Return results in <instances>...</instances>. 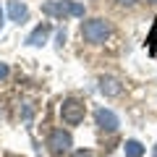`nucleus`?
<instances>
[{
  "instance_id": "nucleus-12",
  "label": "nucleus",
  "mask_w": 157,
  "mask_h": 157,
  "mask_svg": "<svg viewBox=\"0 0 157 157\" xmlns=\"http://www.w3.org/2000/svg\"><path fill=\"white\" fill-rule=\"evenodd\" d=\"M149 39H152V45H157V24H155V29H152V37Z\"/></svg>"
},
{
  "instance_id": "nucleus-5",
  "label": "nucleus",
  "mask_w": 157,
  "mask_h": 157,
  "mask_svg": "<svg viewBox=\"0 0 157 157\" xmlns=\"http://www.w3.org/2000/svg\"><path fill=\"white\" fill-rule=\"evenodd\" d=\"M97 118V126H100L102 131H107V134H113V131H118V126H121V121H118V115L113 110H107V107H100V110L94 113Z\"/></svg>"
},
{
  "instance_id": "nucleus-11",
  "label": "nucleus",
  "mask_w": 157,
  "mask_h": 157,
  "mask_svg": "<svg viewBox=\"0 0 157 157\" xmlns=\"http://www.w3.org/2000/svg\"><path fill=\"white\" fill-rule=\"evenodd\" d=\"M8 76V66H6V63H0V78H6Z\"/></svg>"
},
{
  "instance_id": "nucleus-8",
  "label": "nucleus",
  "mask_w": 157,
  "mask_h": 157,
  "mask_svg": "<svg viewBox=\"0 0 157 157\" xmlns=\"http://www.w3.org/2000/svg\"><path fill=\"white\" fill-rule=\"evenodd\" d=\"M100 92L107 94V97H118V94H121V81L113 78V76H102L100 78Z\"/></svg>"
},
{
  "instance_id": "nucleus-15",
  "label": "nucleus",
  "mask_w": 157,
  "mask_h": 157,
  "mask_svg": "<svg viewBox=\"0 0 157 157\" xmlns=\"http://www.w3.org/2000/svg\"><path fill=\"white\" fill-rule=\"evenodd\" d=\"M152 3H157V0H152Z\"/></svg>"
},
{
  "instance_id": "nucleus-3",
  "label": "nucleus",
  "mask_w": 157,
  "mask_h": 157,
  "mask_svg": "<svg viewBox=\"0 0 157 157\" xmlns=\"http://www.w3.org/2000/svg\"><path fill=\"white\" fill-rule=\"evenodd\" d=\"M60 115H63V121H66L68 126H78L84 121V115H86V105L81 100H76V97H68L60 105Z\"/></svg>"
},
{
  "instance_id": "nucleus-6",
  "label": "nucleus",
  "mask_w": 157,
  "mask_h": 157,
  "mask_svg": "<svg viewBox=\"0 0 157 157\" xmlns=\"http://www.w3.org/2000/svg\"><path fill=\"white\" fill-rule=\"evenodd\" d=\"M50 32H52L50 24H39V26L26 37V45H32V47H42V45L47 42V37H50Z\"/></svg>"
},
{
  "instance_id": "nucleus-13",
  "label": "nucleus",
  "mask_w": 157,
  "mask_h": 157,
  "mask_svg": "<svg viewBox=\"0 0 157 157\" xmlns=\"http://www.w3.org/2000/svg\"><path fill=\"white\" fill-rule=\"evenodd\" d=\"M118 3H121V6H134L136 0H118Z\"/></svg>"
},
{
  "instance_id": "nucleus-14",
  "label": "nucleus",
  "mask_w": 157,
  "mask_h": 157,
  "mask_svg": "<svg viewBox=\"0 0 157 157\" xmlns=\"http://www.w3.org/2000/svg\"><path fill=\"white\" fill-rule=\"evenodd\" d=\"M155 157H157V149H155Z\"/></svg>"
},
{
  "instance_id": "nucleus-9",
  "label": "nucleus",
  "mask_w": 157,
  "mask_h": 157,
  "mask_svg": "<svg viewBox=\"0 0 157 157\" xmlns=\"http://www.w3.org/2000/svg\"><path fill=\"white\" fill-rule=\"evenodd\" d=\"M123 149H126V157H141L144 155V147H141V141H136V139H128L123 144Z\"/></svg>"
},
{
  "instance_id": "nucleus-7",
  "label": "nucleus",
  "mask_w": 157,
  "mask_h": 157,
  "mask_svg": "<svg viewBox=\"0 0 157 157\" xmlns=\"http://www.w3.org/2000/svg\"><path fill=\"white\" fill-rule=\"evenodd\" d=\"M8 16H11V21L24 24L29 18V8L24 6L21 0H8Z\"/></svg>"
},
{
  "instance_id": "nucleus-10",
  "label": "nucleus",
  "mask_w": 157,
  "mask_h": 157,
  "mask_svg": "<svg viewBox=\"0 0 157 157\" xmlns=\"http://www.w3.org/2000/svg\"><path fill=\"white\" fill-rule=\"evenodd\" d=\"M71 157H94V155H92L89 149H76V152H73Z\"/></svg>"
},
{
  "instance_id": "nucleus-2",
  "label": "nucleus",
  "mask_w": 157,
  "mask_h": 157,
  "mask_svg": "<svg viewBox=\"0 0 157 157\" xmlns=\"http://www.w3.org/2000/svg\"><path fill=\"white\" fill-rule=\"evenodd\" d=\"M81 37L86 39V42H105L107 37H110V24L105 21V18H89V21L81 24Z\"/></svg>"
},
{
  "instance_id": "nucleus-4",
  "label": "nucleus",
  "mask_w": 157,
  "mask_h": 157,
  "mask_svg": "<svg viewBox=\"0 0 157 157\" xmlns=\"http://www.w3.org/2000/svg\"><path fill=\"white\" fill-rule=\"evenodd\" d=\"M71 144H73L71 134L63 131V128H55L50 136H47V147H50L52 155H63V152H68V149H71Z\"/></svg>"
},
{
  "instance_id": "nucleus-1",
  "label": "nucleus",
  "mask_w": 157,
  "mask_h": 157,
  "mask_svg": "<svg viewBox=\"0 0 157 157\" xmlns=\"http://www.w3.org/2000/svg\"><path fill=\"white\" fill-rule=\"evenodd\" d=\"M42 13H47V16H84V6L81 3H73V0H47L45 6H42Z\"/></svg>"
}]
</instances>
